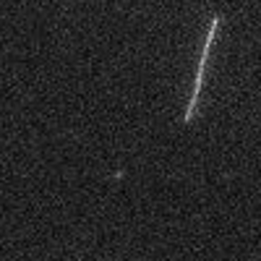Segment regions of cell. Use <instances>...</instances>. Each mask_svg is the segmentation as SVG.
<instances>
[{
  "label": "cell",
  "mask_w": 261,
  "mask_h": 261,
  "mask_svg": "<svg viewBox=\"0 0 261 261\" xmlns=\"http://www.w3.org/2000/svg\"><path fill=\"white\" fill-rule=\"evenodd\" d=\"M220 21H222L220 16H212V21H209L206 42H204V50H201V60H199V71H196V81H193V92H191L188 107H186V113H183V123H186V125L196 118V107H199V97H201V84H204V73H206V63H209V53H212L214 34H217V27H220Z\"/></svg>",
  "instance_id": "6da1fadb"
}]
</instances>
